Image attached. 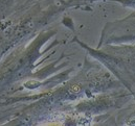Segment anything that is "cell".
Masks as SVG:
<instances>
[{
    "mask_svg": "<svg viewBox=\"0 0 135 126\" xmlns=\"http://www.w3.org/2000/svg\"><path fill=\"white\" fill-rule=\"evenodd\" d=\"M25 86L28 87V89H35V87H37L38 86H40V82L38 81H35V80H32V81H28L25 83Z\"/></svg>",
    "mask_w": 135,
    "mask_h": 126,
    "instance_id": "6da1fadb",
    "label": "cell"
},
{
    "mask_svg": "<svg viewBox=\"0 0 135 126\" xmlns=\"http://www.w3.org/2000/svg\"><path fill=\"white\" fill-rule=\"evenodd\" d=\"M53 119L54 121H61V120L64 119V115L61 114V113H54L53 115Z\"/></svg>",
    "mask_w": 135,
    "mask_h": 126,
    "instance_id": "7a4b0ae2",
    "label": "cell"
},
{
    "mask_svg": "<svg viewBox=\"0 0 135 126\" xmlns=\"http://www.w3.org/2000/svg\"><path fill=\"white\" fill-rule=\"evenodd\" d=\"M128 124H129V125H135V119H133V120H131L130 122H128Z\"/></svg>",
    "mask_w": 135,
    "mask_h": 126,
    "instance_id": "3957f363",
    "label": "cell"
},
{
    "mask_svg": "<svg viewBox=\"0 0 135 126\" xmlns=\"http://www.w3.org/2000/svg\"><path fill=\"white\" fill-rule=\"evenodd\" d=\"M71 91H72V92H73V91H74V92H78V91H80V89H79V87H73V89H72Z\"/></svg>",
    "mask_w": 135,
    "mask_h": 126,
    "instance_id": "277c9868",
    "label": "cell"
}]
</instances>
